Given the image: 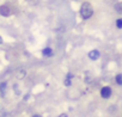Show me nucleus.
Listing matches in <instances>:
<instances>
[{
	"label": "nucleus",
	"instance_id": "obj_1",
	"mask_svg": "<svg viewBox=\"0 0 122 117\" xmlns=\"http://www.w3.org/2000/svg\"><path fill=\"white\" fill-rule=\"evenodd\" d=\"M80 15L84 19H89L92 15H93V9H92V5L90 3H84L81 5V9H80Z\"/></svg>",
	"mask_w": 122,
	"mask_h": 117
},
{
	"label": "nucleus",
	"instance_id": "obj_2",
	"mask_svg": "<svg viewBox=\"0 0 122 117\" xmlns=\"http://www.w3.org/2000/svg\"><path fill=\"white\" fill-rule=\"evenodd\" d=\"M111 92H112V91H111V88H110L109 86H104V87L101 90V96L107 99V98H109V97L111 96Z\"/></svg>",
	"mask_w": 122,
	"mask_h": 117
},
{
	"label": "nucleus",
	"instance_id": "obj_3",
	"mask_svg": "<svg viewBox=\"0 0 122 117\" xmlns=\"http://www.w3.org/2000/svg\"><path fill=\"white\" fill-rule=\"evenodd\" d=\"M101 56V53L98 51V50H91L90 53H89V57L91 58V60H97V58Z\"/></svg>",
	"mask_w": 122,
	"mask_h": 117
},
{
	"label": "nucleus",
	"instance_id": "obj_4",
	"mask_svg": "<svg viewBox=\"0 0 122 117\" xmlns=\"http://www.w3.org/2000/svg\"><path fill=\"white\" fill-rule=\"evenodd\" d=\"M0 15L4 16V17H9V15H10V10H9V7L5 6V5L0 6Z\"/></svg>",
	"mask_w": 122,
	"mask_h": 117
},
{
	"label": "nucleus",
	"instance_id": "obj_5",
	"mask_svg": "<svg viewBox=\"0 0 122 117\" xmlns=\"http://www.w3.org/2000/svg\"><path fill=\"white\" fill-rule=\"evenodd\" d=\"M115 81H116L117 85H122V74H121V73H118V74L115 77Z\"/></svg>",
	"mask_w": 122,
	"mask_h": 117
},
{
	"label": "nucleus",
	"instance_id": "obj_6",
	"mask_svg": "<svg viewBox=\"0 0 122 117\" xmlns=\"http://www.w3.org/2000/svg\"><path fill=\"white\" fill-rule=\"evenodd\" d=\"M43 55H46V56H51V55H53V50H51L50 48H46V49H43Z\"/></svg>",
	"mask_w": 122,
	"mask_h": 117
},
{
	"label": "nucleus",
	"instance_id": "obj_7",
	"mask_svg": "<svg viewBox=\"0 0 122 117\" xmlns=\"http://www.w3.org/2000/svg\"><path fill=\"white\" fill-rule=\"evenodd\" d=\"M116 26H117L118 29H122V18H118V19L116 20Z\"/></svg>",
	"mask_w": 122,
	"mask_h": 117
},
{
	"label": "nucleus",
	"instance_id": "obj_8",
	"mask_svg": "<svg viewBox=\"0 0 122 117\" xmlns=\"http://www.w3.org/2000/svg\"><path fill=\"white\" fill-rule=\"evenodd\" d=\"M115 9H116V11H117V12H120V13H122V3H120V4H117V5L115 6Z\"/></svg>",
	"mask_w": 122,
	"mask_h": 117
},
{
	"label": "nucleus",
	"instance_id": "obj_9",
	"mask_svg": "<svg viewBox=\"0 0 122 117\" xmlns=\"http://www.w3.org/2000/svg\"><path fill=\"white\" fill-rule=\"evenodd\" d=\"M59 117H67V115H66V113H61Z\"/></svg>",
	"mask_w": 122,
	"mask_h": 117
},
{
	"label": "nucleus",
	"instance_id": "obj_10",
	"mask_svg": "<svg viewBox=\"0 0 122 117\" xmlns=\"http://www.w3.org/2000/svg\"><path fill=\"white\" fill-rule=\"evenodd\" d=\"M34 117H41V116H38V115H35V116H34Z\"/></svg>",
	"mask_w": 122,
	"mask_h": 117
}]
</instances>
